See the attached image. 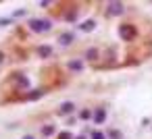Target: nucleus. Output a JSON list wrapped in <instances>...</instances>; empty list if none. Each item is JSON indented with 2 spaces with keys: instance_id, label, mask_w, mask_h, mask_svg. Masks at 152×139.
I'll return each instance as SVG.
<instances>
[{
  "instance_id": "7",
  "label": "nucleus",
  "mask_w": 152,
  "mask_h": 139,
  "mask_svg": "<svg viewBox=\"0 0 152 139\" xmlns=\"http://www.w3.org/2000/svg\"><path fill=\"white\" fill-rule=\"evenodd\" d=\"M71 40H73L71 33H63V35H60V42H63V44H71Z\"/></svg>"
},
{
  "instance_id": "12",
  "label": "nucleus",
  "mask_w": 152,
  "mask_h": 139,
  "mask_svg": "<svg viewBox=\"0 0 152 139\" xmlns=\"http://www.w3.org/2000/svg\"><path fill=\"white\" fill-rule=\"evenodd\" d=\"M2 58H4V56H2V52H0V62H2Z\"/></svg>"
},
{
  "instance_id": "6",
  "label": "nucleus",
  "mask_w": 152,
  "mask_h": 139,
  "mask_svg": "<svg viewBox=\"0 0 152 139\" xmlns=\"http://www.w3.org/2000/svg\"><path fill=\"white\" fill-rule=\"evenodd\" d=\"M67 66H69V68H73V71H81V62H79V60H71Z\"/></svg>"
},
{
  "instance_id": "5",
  "label": "nucleus",
  "mask_w": 152,
  "mask_h": 139,
  "mask_svg": "<svg viewBox=\"0 0 152 139\" xmlns=\"http://www.w3.org/2000/svg\"><path fill=\"white\" fill-rule=\"evenodd\" d=\"M111 13L113 15H121L123 13V4H119V2L117 4H111Z\"/></svg>"
},
{
  "instance_id": "13",
  "label": "nucleus",
  "mask_w": 152,
  "mask_h": 139,
  "mask_svg": "<svg viewBox=\"0 0 152 139\" xmlns=\"http://www.w3.org/2000/svg\"><path fill=\"white\" fill-rule=\"evenodd\" d=\"M23 139H33V137H29V135H27V137H23Z\"/></svg>"
},
{
  "instance_id": "8",
  "label": "nucleus",
  "mask_w": 152,
  "mask_h": 139,
  "mask_svg": "<svg viewBox=\"0 0 152 139\" xmlns=\"http://www.w3.org/2000/svg\"><path fill=\"white\" fill-rule=\"evenodd\" d=\"M85 56H88L90 60H94V58L98 56V50H96V48H92V50H88V54H85Z\"/></svg>"
},
{
  "instance_id": "10",
  "label": "nucleus",
  "mask_w": 152,
  "mask_h": 139,
  "mask_svg": "<svg viewBox=\"0 0 152 139\" xmlns=\"http://www.w3.org/2000/svg\"><path fill=\"white\" fill-rule=\"evenodd\" d=\"M52 133H54L52 127H44V135H52Z\"/></svg>"
},
{
  "instance_id": "11",
  "label": "nucleus",
  "mask_w": 152,
  "mask_h": 139,
  "mask_svg": "<svg viewBox=\"0 0 152 139\" xmlns=\"http://www.w3.org/2000/svg\"><path fill=\"white\" fill-rule=\"evenodd\" d=\"M92 139H104V135H102V133H94Z\"/></svg>"
},
{
  "instance_id": "2",
  "label": "nucleus",
  "mask_w": 152,
  "mask_h": 139,
  "mask_svg": "<svg viewBox=\"0 0 152 139\" xmlns=\"http://www.w3.org/2000/svg\"><path fill=\"white\" fill-rule=\"evenodd\" d=\"M104 119H106V112H104V108H100V110H96V114H94V121L100 125V123H104Z\"/></svg>"
},
{
  "instance_id": "3",
  "label": "nucleus",
  "mask_w": 152,
  "mask_h": 139,
  "mask_svg": "<svg viewBox=\"0 0 152 139\" xmlns=\"http://www.w3.org/2000/svg\"><path fill=\"white\" fill-rule=\"evenodd\" d=\"M73 108H75V106H73L71 102L63 104V106H60V114H69V112H73Z\"/></svg>"
},
{
  "instance_id": "14",
  "label": "nucleus",
  "mask_w": 152,
  "mask_h": 139,
  "mask_svg": "<svg viewBox=\"0 0 152 139\" xmlns=\"http://www.w3.org/2000/svg\"><path fill=\"white\" fill-rule=\"evenodd\" d=\"M77 139H83V137H77Z\"/></svg>"
},
{
  "instance_id": "4",
  "label": "nucleus",
  "mask_w": 152,
  "mask_h": 139,
  "mask_svg": "<svg viewBox=\"0 0 152 139\" xmlns=\"http://www.w3.org/2000/svg\"><path fill=\"white\" fill-rule=\"evenodd\" d=\"M79 29H83V31H92V29H94V21H85V23H81Z\"/></svg>"
},
{
  "instance_id": "9",
  "label": "nucleus",
  "mask_w": 152,
  "mask_h": 139,
  "mask_svg": "<svg viewBox=\"0 0 152 139\" xmlns=\"http://www.w3.org/2000/svg\"><path fill=\"white\" fill-rule=\"evenodd\" d=\"M40 54H42V56H48V54H50V48H46V46H42V48H40Z\"/></svg>"
},
{
  "instance_id": "1",
  "label": "nucleus",
  "mask_w": 152,
  "mask_h": 139,
  "mask_svg": "<svg viewBox=\"0 0 152 139\" xmlns=\"http://www.w3.org/2000/svg\"><path fill=\"white\" fill-rule=\"evenodd\" d=\"M29 27H31V31L42 33V31H48V29L52 27V23H50V21H46V19H33Z\"/></svg>"
}]
</instances>
